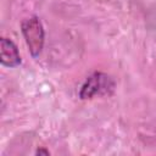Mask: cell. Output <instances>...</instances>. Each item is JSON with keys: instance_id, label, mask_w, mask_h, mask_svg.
<instances>
[{"instance_id": "1", "label": "cell", "mask_w": 156, "mask_h": 156, "mask_svg": "<svg viewBox=\"0 0 156 156\" xmlns=\"http://www.w3.org/2000/svg\"><path fill=\"white\" fill-rule=\"evenodd\" d=\"M22 33L33 57H38L44 45V28L38 17H30L22 22Z\"/></svg>"}, {"instance_id": "2", "label": "cell", "mask_w": 156, "mask_h": 156, "mask_svg": "<svg viewBox=\"0 0 156 156\" xmlns=\"http://www.w3.org/2000/svg\"><path fill=\"white\" fill-rule=\"evenodd\" d=\"M112 87H113V82L110 79V77H107L104 73L96 72L87 79L85 84L82 87L79 95L82 99H90L96 94L107 91V89Z\"/></svg>"}, {"instance_id": "3", "label": "cell", "mask_w": 156, "mask_h": 156, "mask_svg": "<svg viewBox=\"0 0 156 156\" xmlns=\"http://www.w3.org/2000/svg\"><path fill=\"white\" fill-rule=\"evenodd\" d=\"M0 58L1 63L7 67H16L21 63V56L15 43L7 38H1L0 40Z\"/></svg>"}, {"instance_id": "4", "label": "cell", "mask_w": 156, "mask_h": 156, "mask_svg": "<svg viewBox=\"0 0 156 156\" xmlns=\"http://www.w3.org/2000/svg\"><path fill=\"white\" fill-rule=\"evenodd\" d=\"M37 154H38V155H41V154H44V155H49V151H46V150H38Z\"/></svg>"}]
</instances>
